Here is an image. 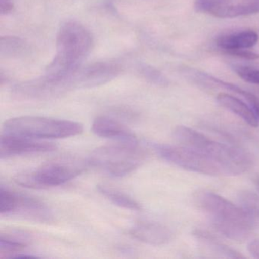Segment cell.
Segmentation results:
<instances>
[{"mask_svg":"<svg viewBox=\"0 0 259 259\" xmlns=\"http://www.w3.org/2000/svg\"><path fill=\"white\" fill-rule=\"evenodd\" d=\"M92 33L77 21L60 26L57 37V54L47 67L46 75L65 78L78 70L93 48Z\"/></svg>","mask_w":259,"mask_h":259,"instance_id":"obj_1","label":"cell"},{"mask_svg":"<svg viewBox=\"0 0 259 259\" xmlns=\"http://www.w3.org/2000/svg\"><path fill=\"white\" fill-rule=\"evenodd\" d=\"M194 201L212 226L232 240H246L256 226L239 205L210 191H198Z\"/></svg>","mask_w":259,"mask_h":259,"instance_id":"obj_2","label":"cell"},{"mask_svg":"<svg viewBox=\"0 0 259 259\" xmlns=\"http://www.w3.org/2000/svg\"><path fill=\"white\" fill-rule=\"evenodd\" d=\"M174 137L180 145L200 151L214 160L223 169L224 176L239 175L252 166V157L245 150L212 140L189 127L177 126Z\"/></svg>","mask_w":259,"mask_h":259,"instance_id":"obj_3","label":"cell"},{"mask_svg":"<svg viewBox=\"0 0 259 259\" xmlns=\"http://www.w3.org/2000/svg\"><path fill=\"white\" fill-rule=\"evenodd\" d=\"M82 124L40 116H20L9 119L2 134L23 136L34 139H63L83 133Z\"/></svg>","mask_w":259,"mask_h":259,"instance_id":"obj_4","label":"cell"},{"mask_svg":"<svg viewBox=\"0 0 259 259\" xmlns=\"http://www.w3.org/2000/svg\"><path fill=\"white\" fill-rule=\"evenodd\" d=\"M89 166L87 160L63 158L48 162L34 170L25 171L14 177L16 184L33 189L61 186L81 175Z\"/></svg>","mask_w":259,"mask_h":259,"instance_id":"obj_5","label":"cell"},{"mask_svg":"<svg viewBox=\"0 0 259 259\" xmlns=\"http://www.w3.org/2000/svg\"><path fill=\"white\" fill-rule=\"evenodd\" d=\"M145 159V152L139 146L116 143L97 148L87 161L89 166L109 175L123 177L138 169Z\"/></svg>","mask_w":259,"mask_h":259,"instance_id":"obj_6","label":"cell"},{"mask_svg":"<svg viewBox=\"0 0 259 259\" xmlns=\"http://www.w3.org/2000/svg\"><path fill=\"white\" fill-rule=\"evenodd\" d=\"M153 147L163 160L182 169L204 175H224L218 163L196 150L182 145L160 144H155Z\"/></svg>","mask_w":259,"mask_h":259,"instance_id":"obj_7","label":"cell"},{"mask_svg":"<svg viewBox=\"0 0 259 259\" xmlns=\"http://www.w3.org/2000/svg\"><path fill=\"white\" fill-rule=\"evenodd\" d=\"M0 213L4 216H17L40 223H50L53 214L40 200L13 192L4 185L0 186Z\"/></svg>","mask_w":259,"mask_h":259,"instance_id":"obj_8","label":"cell"},{"mask_svg":"<svg viewBox=\"0 0 259 259\" xmlns=\"http://www.w3.org/2000/svg\"><path fill=\"white\" fill-rule=\"evenodd\" d=\"M122 72V66L115 62H97L75 72L76 89H91L112 81Z\"/></svg>","mask_w":259,"mask_h":259,"instance_id":"obj_9","label":"cell"},{"mask_svg":"<svg viewBox=\"0 0 259 259\" xmlns=\"http://www.w3.org/2000/svg\"><path fill=\"white\" fill-rule=\"evenodd\" d=\"M57 148V145L53 142H42L23 136L1 134L0 138V158L2 160L25 154L51 152Z\"/></svg>","mask_w":259,"mask_h":259,"instance_id":"obj_10","label":"cell"},{"mask_svg":"<svg viewBox=\"0 0 259 259\" xmlns=\"http://www.w3.org/2000/svg\"><path fill=\"white\" fill-rule=\"evenodd\" d=\"M92 131L96 136L116 141V143L139 146L137 136L133 131L117 120L107 116L96 118L92 124Z\"/></svg>","mask_w":259,"mask_h":259,"instance_id":"obj_11","label":"cell"},{"mask_svg":"<svg viewBox=\"0 0 259 259\" xmlns=\"http://www.w3.org/2000/svg\"><path fill=\"white\" fill-rule=\"evenodd\" d=\"M130 233L137 240L153 245H164L174 237V232L169 227L153 221L136 223L130 229Z\"/></svg>","mask_w":259,"mask_h":259,"instance_id":"obj_12","label":"cell"},{"mask_svg":"<svg viewBox=\"0 0 259 259\" xmlns=\"http://www.w3.org/2000/svg\"><path fill=\"white\" fill-rule=\"evenodd\" d=\"M193 236L204 252L215 257L227 259L244 258V256L236 250L218 240L215 236L205 230H196Z\"/></svg>","mask_w":259,"mask_h":259,"instance_id":"obj_13","label":"cell"},{"mask_svg":"<svg viewBox=\"0 0 259 259\" xmlns=\"http://www.w3.org/2000/svg\"><path fill=\"white\" fill-rule=\"evenodd\" d=\"M218 102L229 111L234 113L245 123L253 128L258 126L259 119L249 105H247L239 98L226 93H221L217 97Z\"/></svg>","mask_w":259,"mask_h":259,"instance_id":"obj_14","label":"cell"},{"mask_svg":"<svg viewBox=\"0 0 259 259\" xmlns=\"http://www.w3.org/2000/svg\"><path fill=\"white\" fill-rule=\"evenodd\" d=\"M259 13V0H231L213 16L219 19H233Z\"/></svg>","mask_w":259,"mask_h":259,"instance_id":"obj_15","label":"cell"},{"mask_svg":"<svg viewBox=\"0 0 259 259\" xmlns=\"http://www.w3.org/2000/svg\"><path fill=\"white\" fill-rule=\"evenodd\" d=\"M258 41V36L253 31H243L220 37L217 45L223 51L230 50L248 49Z\"/></svg>","mask_w":259,"mask_h":259,"instance_id":"obj_16","label":"cell"},{"mask_svg":"<svg viewBox=\"0 0 259 259\" xmlns=\"http://www.w3.org/2000/svg\"><path fill=\"white\" fill-rule=\"evenodd\" d=\"M98 190L103 196L115 205L135 211H140L142 210V206L138 201L118 189L105 185H98Z\"/></svg>","mask_w":259,"mask_h":259,"instance_id":"obj_17","label":"cell"},{"mask_svg":"<svg viewBox=\"0 0 259 259\" xmlns=\"http://www.w3.org/2000/svg\"><path fill=\"white\" fill-rule=\"evenodd\" d=\"M238 205L244 213L257 224L259 222V197L248 190L241 191L237 196Z\"/></svg>","mask_w":259,"mask_h":259,"instance_id":"obj_18","label":"cell"},{"mask_svg":"<svg viewBox=\"0 0 259 259\" xmlns=\"http://www.w3.org/2000/svg\"><path fill=\"white\" fill-rule=\"evenodd\" d=\"M26 241L17 236H11L10 234L1 235L0 237V256L7 258H15L19 254H22L27 247Z\"/></svg>","mask_w":259,"mask_h":259,"instance_id":"obj_19","label":"cell"},{"mask_svg":"<svg viewBox=\"0 0 259 259\" xmlns=\"http://www.w3.org/2000/svg\"><path fill=\"white\" fill-rule=\"evenodd\" d=\"M200 75L204 77V78H207L209 81L214 83V84H218V85L221 86V87L224 88V89H227V90L235 92V93L239 94L241 96L243 97L246 100L248 105L252 109L253 111H254V113H255L256 116H257L259 119V99L255 95H253L251 92L243 90V89H241V88L236 85V84L227 82V81H223V80L215 78V77L207 75V74L201 73Z\"/></svg>","mask_w":259,"mask_h":259,"instance_id":"obj_20","label":"cell"},{"mask_svg":"<svg viewBox=\"0 0 259 259\" xmlns=\"http://www.w3.org/2000/svg\"><path fill=\"white\" fill-rule=\"evenodd\" d=\"M27 45L17 37H2L0 39V55L6 58L19 57L25 54Z\"/></svg>","mask_w":259,"mask_h":259,"instance_id":"obj_21","label":"cell"},{"mask_svg":"<svg viewBox=\"0 0 259 259\" xmlns=\"http://www.w3.org/2000/svg\"><path fill=\"white\" fill-rule=\"evenodd\" d=\"M231 0H195L194 8L197 13L213 15L227 6Z\"/></svg>","mask_w":259,"mask_h":259,"instance_id":"obj_22","label":"cell"},{"mask_svg":"<svg viewBox=\"0 0 259 259\" xmlns=\"http://www.w3.org/2000/svg\"><path fill=\"white\" fill-rule=\"evenodd\" d=\"M139 70L142 76L150 82L159 86L167 85V79L160 71L157 70L155 68L147 64H143L140 66Z\"/></svg>","mask_w":259,"mask_h":259,"instance_id":"obj_23","label":"cell"},{"mask_svg":"<svg viewBox=\"0 0 259 259\" xmlns=\"http://www.w3.org/2000/svg\"><path fill=\"white\" fill-rule=\"evenodd\" d=\"M233 69L244 81L259 85V69L244 66H234Z\"/></svg>","mask_w":259,"mask_h":259,"instance_id":"obj_24","label":"cell"},{"mask_svg":"<svg viewBox=\"0 0 259 259\" xmlns=\"http://www.w3.org/2000/svg\"><path fill=\"white\" fill-rule=\"evenodd\" d=\"M225 54L245 60H254L259 59V54L247 49L230 50L224 51Z\"/></svg>","mask_w":259,"mask_h":259,"instance_id":"obj_25","label":"cell"},{"mask_svg":"<svg viewBox=\"0 0 259 259\" xmlns=\"http://www.w3.org/2000/svg\"><path fill=\"white\" fill-rule=\"evenodd\" d=\"M14 10V4L12 0H0V13L8 15Z\"/></svg>","mask_w":259,"mask_h":259,"instance_id":"obj_26","label":"cell"},{"mask_svg":"<svg viewBox=\"0 0 259 259\" xmlns=\"http://www.w3.org/2000/svg\"><path fill=\"white\" fill-rule=\"evenodd\" d=\"M249 254L254 258L259 259V239H254L247 246Z\"/></svg>","mask_w":259,"mask_h":259,"instance_id":"obj_27","label":"cell"},{"mask_svg":"<svg viewBox=\"0 0 259 259\" xmlns=\"http://www.w3.org/2000/svg\"><path fill=\"white\" fill-rule=\"evenodd\" d=\"M257 189H258V191H259V180H258V182H257Z\"/></svg>","mask_w":259,"mask_h":259,"instance_id":"obj_28","label":"cell"}]
</instances>
